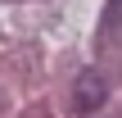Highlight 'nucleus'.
<instances>
[{"label":"nucleus","instance_id":"obj_1","mask_svg":"<svg viewBox=\"0 0 122 118\" xmlns=\"http://www.w3.org/2000/svg\"><path fill=\"white\" fill-rule=\"evenodd\" d=\"M104 100H109V82H104V73L86 68V73L77 77V86H72V109H77V114H100Z\"/></svg>","mask_w":122,"mask_h":118},{"label":"nucleus","instance_id":"obj_2","mask_svg":"<svg viewBox=\"0 0 122 118\" xmlns=\"http://www.w3.org/2000/svg\"><path fill=\"white\" fill-rule=\"evenodd\" d=\"M100 45L104 50H122V0H109L100 14Z\"/></svg>","mask_w":122,"mask_h":118},{"label":"nucleus","instance_id":"obj_3","mask_svg":"<svg viewBox=\"0 0 122 118\" xmlns=\"http://www.w3.org/2000/svg\"><path fill=\"white\" fill-rule=\"evenodd\" d=\"M0 109H5V96H0Z\"/></svg>","mask_w":122,"mask_h":118}]
</instances>
